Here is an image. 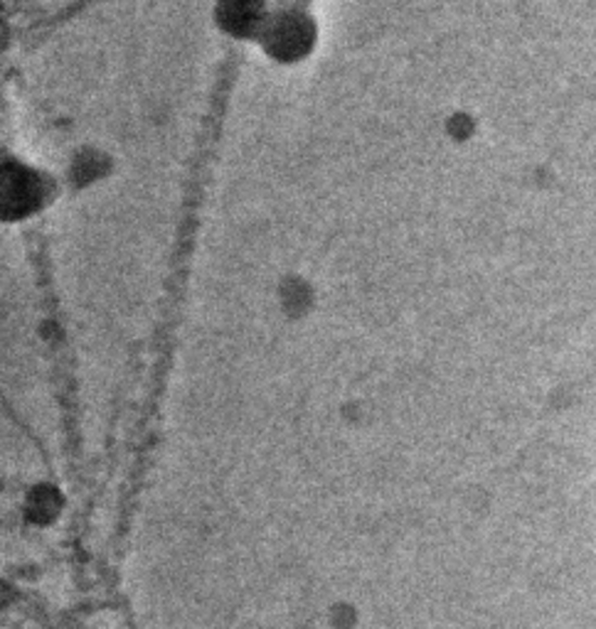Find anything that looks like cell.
<instances>
[{
  "label": "cell",
  "mask_w": 596,
  "mask_h": 629,
  "mask_svg": "<svg viewBox=\"0 0 596 629\" xmlns=\"http://www.w3.org/2000/svg\"><path fill=\"white\" fill-rule=\"evenodd\" d=\"M60 506H62V497H60L58 489L42 487V492H35L30 497V502L25 504V512L30 514V519H35V516H40V514L48 512L50 519H52V516L60 514Z\"/></svg>",
  "instance_id": "obj_1"
}]
</instances>
